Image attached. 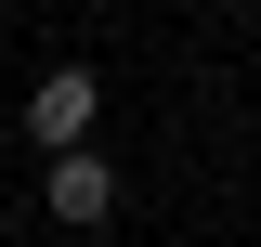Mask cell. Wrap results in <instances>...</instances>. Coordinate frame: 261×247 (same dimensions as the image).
Returning <instances> with one entry per match:
<instances>
[{
    "mask_svg": "<svg viewBox=\"0 0 261 247\" xmlns=\"http://www.w3.org/2000/svg\"><path fill=\"white\" fill-rule=\"evenodd\" d=\"M39 208H53L65 234H92V221L118 208V169H105V156H53V169H39Z\"/></svg>",
    "mask_w": 261,
    "mask_h": 247,
    "instance_id": "cell-2",
    "label": "cell"
},
{
    "mask_svg": "<svg viewBox=\"0 0 261 247\" xmlns=\"http://www.w3.org/2000/svg\"><path fill=\"white\" fill-rule=\"evenodd\" d=\"M92 117H105V78L92 65H53V78L27 91V143L39 156H92Z\"/></svg>",
    "mask_w": 261,
    "mask_h": 247,
    "instance_id": "cell-1",
    "label": "cell"
}]
</instances>
